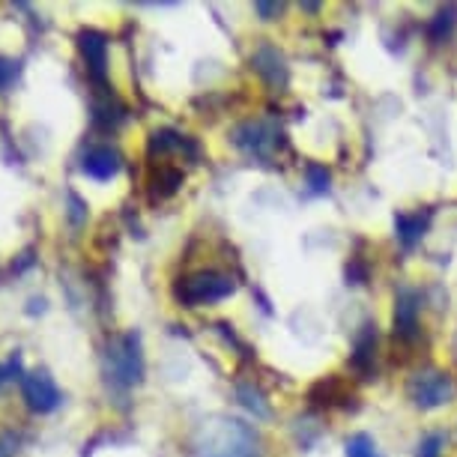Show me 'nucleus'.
<instances>
[{
  "label": "nucleus",
  "mask_w": 457,
  "mask_h": 457,
  "mask_svg": "<svg viewBox=\"0 0 457 457\" xmlns=\"http://www.w3.org/2000/svg\"><path fill=\"white\" fill-rule=\"evenodd\" d=\"M15 452H19V436L0 434V457H15Z\"/></svg>",
  "instance_id": "nucleus-21"
},
{
  "label": "nucleus",
  "mask_w": 457,
  "mask_h": 457,
  "mask_svg": "<svg viewBox=\"0 0 457 457\" xmlns=\"http://www.w3.org/2000/svg\"><path fill=\"white\" fill-rule=\"evenodd\" d=\"M239 401H243V407L252 410L254 416H261V419L270 416V407H266L263 395L257 389H252V386H239Z\"/></svg>",
  "instance_id": "nucleus-14"
},
{
  "label": "nucleus",
  "mask_w": 457,
  "mask_h": 457,
  "mask_svg": "<svg viewBox=\"0 0 457 457\" xmlns=\"http://www.w3.org/2000/svg\"><path fill=\"white\" fill-rule=\"evenodd\" d=\"M188 141L174 129H159V132L150 135V153H168V150H183Z\"/></svg>",
  "instance_id": "nucleus-13"
},
{
  "label": "nucleus",
  "mask_w": 457,
  "mask_h": 457,
  "mask_svg": "<svg viewBox=\"0 0 457 457\" xmlns=\"http://www.w3.org/2000/svg\"><path fill=\"white\" fill-rule=\"evenodd\" d=\"M252 63L257 72L263 75L266 81L272 84V87H281V84H287V66H284V57L275 51L272 46H261L254 51Z\"/></svg>",
  "instance_id": "nucleus-10"
},
{
  "label": "nucleus",
  "mask_w": 457,
  "mask_h": 457,
  "mask_svg": "<svg viewBox=\"0 0 457 457\" xmlns=\"http://www.w3.org/2000/svg\"><path fill=\"white\" fill-rule=\"evenodd\" d=\"M454 21H457V10H443L434 21H430V37H434V39L448 37L452 28H454Z\"/></svg>",
  "instance_id": "nucleus-18"
},
{
  "label": "nucleus",
  "mask_w": 457,
  "mask_h": 457,
  "mask_svg": "<svg viewBox=\"0 0 457 457\" xmlns=\"http://www.w3.org/2000/svg\"><path fill=\"white\" fill-rule=\"evenodd\" d=\"M120 153L114 146H93V150L84 156L81 162V170L93 179H99V183H108V179H114L120 174Z\"/></svg>",
  "instance_id": "nucleus-8"
},
{
  "label": "nucleus",
  "mask_w": 457,
  "mask_h": 457,
  "mask_svg": "<svg viewBox=\"0 0 457 457\" xmlns=\"http://www.w3.org/2000/svg\"><path fill=\"white\" fill-rule=\"evenodd\" d=\"M452 395H454V383L443 370H421V374L410 379V398L421 410L443 407V403L452 401Z\"/></svg>",
  "instance_id": "nucleus-4"
},
{
  "label": "nucleus",
  "mask_w": 457,
  "mask_h": 457,
  "mask_svg": "<svg viewBox=\"0 0 457 457\" xmlns=\"http://www.w3.org/2000/svg\"><path fill=\"white\" fill-rule=\"evenodd\" d=\"M254 10H257V15H261L263 21H272L275 15H281L284 6L281 4H254Z\"/></svg>",
  "instance_id": "nucleus-22"
},
{
  "label": "nucleus",
  "mask_w": 457,
  "mask_h": 457,
  "mask_svg": "<svg viewBox=\"0 0 457 457\" xmlns=\"http://www.w3.org/2000/svg\"><path fill=\"white\" fill-rule=\"evenodd\" d=\"M105 368L108 377L123 389H132L144 379V350H141V335L126 332L108 341L105 347Z\"/></svg>",
  "instance_id": "nucleus-2"
},
{
  "label": "nucleus",
  "mask_w": 457,
  "mask_h": 457,
  "mask_svg": "<svg viewBox=\"0 0 457 457\" xmlns=\"http://www.w3.org/2000/svg\"><path fill=\"white\" fill-rule=\"evenodd\" d=\"M183 186V170L174 165H162L159 174L153 177V197H170Z\"/></svg>",
  "instance_id": "nucleus-12"
},
{
  "label": "nucleus",
  "mask_w": 457,
  "mask_h": 457,
  "mask_svg": "<svg viewBox=\"0 0 457 457\" xmlns=\"http://www.w3.org/2000/svg\"><path fill=\"white\" fill-rule=\"evenodd\" d=\"M19 368H21V356H12L10 365H0V386H4L6 379L12 377V370H19Z\"/></svg>",
  "instance_id": "nucleus-23"
},
{
  "label": "nucleus",
  "mask_w": 457,
  "mask_h": 457,
  "mask_svg": "<svg viewBox=\"0 0 457 457\" xmlns=\"http://www.w3.org/2000/svg\"><path fill=\"white\" fill-rule=\"evenodd\" d=\"M305 179H308V186H312L314 195L329 192V170H326L323 165H308L305 168Z\"/></svg>",
  "instance_id": "nucleus-16"
},
{
  "label": "nucleus",
  "mask_w": 457,
  "mask_h": 457,
  "mask_svg": "<svg viewBox=\"0 0 457 457\" xmlns=\"http://www.w3.org/2000/svg\"><path fill=\"white\" fill-rule=\"evenodd\" d=\"M347 457H379L377 443L368 434H356L347 439Z\"/></svg>",
  "instance_id": "nucleus-15"
},
{
  "label": "nucleus",
  "mask_w": 457,
  "mask_h": 457,
  "mask_svg": "<svg viewBox=\"0 0 457 457\" xmlns=\"http://www.w3.org/2000/svg\"><path fill=\"white\" fill-rule=\"evenodd\" d=\"M419 329V293L403 287L395 302V332L401 338H412Z\"/></svg>",
  "instance_id": "nucleus-9"
},
{
  "label": "nucleus",
  "mask_w": 457,
  "mask_h": 457,
  "mask_svg": "<svg viewBox=\"0 0 457 457\" xmlns=\"http://www.w3.org/2000/svg\"><path fill=\"white\" fill-rule=\"evenodd\" d=\"M79 48L84 60H87V72L96 84H105L108 75V37L102 30L84 28L79 33Z\"/></svg>",
  "instance_id": "nucleus-7"
},
{
  "label": "nucleus",
  "mask_w": 457,
  "mask_h": 457,
  "mask_svg": "<svg viewBox=\"0 0 457 457\" xmlns=\"http://www.w3.org/2000/svg\"><path fill=\"white\" fill-rule=\"evenodd\" d=\"M21 392H24V401H28V407L33 412H54L60 407V401H63V395H60L54 377L48 374V370H33L21 379Z\"/></svg>",
  "instance_id": "nucleus-6"
},
{
  "label": "nucleus",
  "mask_w": 457,
  "mask_h": 457,
  "mask_svg": "<svg viewBox=\"0 0 457 457\" xmlns=\"http://www.w3.org/2000/svg\"><path fill=\"white\" fill-rule=\"evenodd\" d=\"M443 445H445L443 434H430L428 439H421V445H419V457H439V452H443Z\"/></svg>",
  "instance_id": "nucleus-20"
},
{
  "label": "nucleus",
  "mask_w": 457,
  "mask_h": 457,
  "mask_svg": "<svg viewBox=\"0 0 457 457\" xmlns=\"http://www.w3.org/2000/svg\"><path fill=\"white\" fill-rule=\"evenodd\" d=\"M237 281L230 275H224L219 270H201L192 272L186 278L177 281L174 296L177 302H183L186 308H197V305H212V302H221L228 296H234Z\"/></svg>",
  "instance_id": "nucleus-3"
},
{
  "label": "nucleus",
  "mask_w": 457,
  "mask_h": 457,
  "mask_svg": "<svg viewBox=\"0 0 457 457\" xmlns=\"http://www.w3.org/2000/svg\"><path fill=\"white\" fill-rule=\"evenodd\" d=\"M395 230H398L401 243L407 245V248H412L421 237H425L428 215H398V219H395Z\"/></svg>",
  "instance_id": "nucleus-11"
},
{
  "label": "nucleus",
  "mask_w": 457,
  "mask_h": 457,
  "mask_svg": "<svg viewBox=\"0 0 457 457\" xmlns=\"http://www.w3.org/2000/svg\"><path fill=\"white\" fill-rule=\"evenodd\" d=\"M278 137H281L278 126L270 123V120H248V123L234 129V144L239 150H245L248 156L257 159H270Z\"/></svg>",
  "instance_id": "nucleus-5"
},
{
  "label": "nucleus",
  "mask_w": 457,
  "mask_h": 457,
  "mask_svg": "<svg viewBox=\"0 0 457 457\" xmlns=\"http://www.w3.org/2000/svg\"><path fill=\"white\" fill-rule=\"evenodd\" d=\"M195 457H261V439L245 421L230 416L204 419L192 434Z\"/></svg>",
  "instance_id": "nucleus-1"
},
{
  "label": "nucleus",
  "mask_w": 457,
  "mask_h": 457,
  "mask_svg": "<svg viewBox=\"0 0 457 457\" xmlns=\"http://www.w3.org/2000/svg\"><path fill=\"white\" fill-rule=\"evenodd\" d=\"M21 75V63L19 60H10V57H0V93L10 90Z\"/></svg>",
  "instance_id": "nucleus-17"
},
{
  "label": "nucleus",
  "mask_w": 457,
  "mask_h": 457,
  "mask_svg": "<svg viewBox=\"0 0 457 457\" xmlns=\"http://www.w3.org/2000/svg\"><path fill=\"white\" fill-rule=\"evenodd\" d=\"M66 201H69V221H72V228H81V221L87 219V204L75 192H69Z\"/></svg>",
  "instance_id": "nucleus-19"
}]
</instances>
